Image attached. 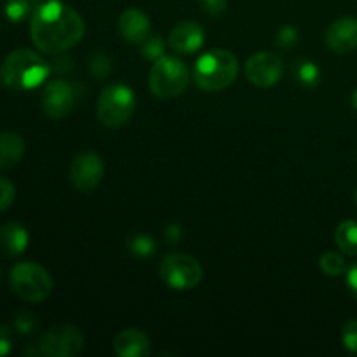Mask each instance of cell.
Here are the masks:
<instances>
[{
    "label": "cell",
    "instance_id": "cell-9",
    "mask_svg": "<svg viewBox=\"0 0 357 357\" xmlns=\"http://www.w3.org/2000/svg\"><path fill=\"white\" fill-rule=\"evenodd\" d=\"M246 79L257 87H272L284 75V63L275 52H255L246 61Z\"/></svg>",
    "mask_w": 357,
    "mask_h": 357
},
{
    "label": "cell",
    "instance_id": "cell-35",
    "mask_svg": "<svg viewBox=\"0 0 357 357\" xmlns=\"http://www.w3.org/2000/svg\"><path fill=\"white\" fill-rule=\"evenodd\" d=\"M356 202H357V192H356Z\"/></svg>",
    "mask_w": 357,
    "mask_h": 357
},
{
    "label": "cell",
    "instance_id": "cell-2",
    "mask_svg": "<svg viewBox=\"0 0 357 357\" xmlns=\"http://www.w3.org/2000/svg\"><path fill=\"white\" fill-rule=\"evenodd\" d=\"M51 73V66L31 49H16L9 52L0 65V82L14 91L35 89Z\"/></svg>",
    "mask_w": 357,
    "mask_h": 357
},
{
    "label": "cell",
    "instance_id": "cell-30",
    "mask_svg": "<svg viewBox=\"0 0 357 357\" xmlns=\"http://www.w3.org/2000/svg\"><path fill=\"white\" fill-rule=\"evenodd\" d=\"M13 331L10 328L0 324V357L9 356L13 351Z\"/></svg>",
    "mask_w": 357,
    "mask_h": 357
},
{
    "label": "cell",
    "instance_id": "cell-21",
    "mask_svg": "<svg viewBox=\"0 0 357 357\" xmlns=\"http://www.w3.org/2000/svg\"><path fill=\"white\" fill-rule=\"evenodd\" d=\"M296 79L303 86H316L321 80V70L317 68L316 63L302 61L296 68Z\"/></svg>",
    "mask_w": 357,
    "mask_h": 357
},
{
    "label": "cell",
    "instance_id": "cell-6",
    "mask_svg": "<svg viewBox=\"0 0 357 357\" xmlns=\"http://www.w3.org/2000/svg\"><path fill=\"white\" fill-rule=\"evenodd\" d=\"M190 82V70L181 59L173 56H162L153 61L149 75V87L153 96L160 100H171L185 93Z\"/></svg>",
    "mask_w": 357,
    "mask_h": 357
},
{
    "label": "cell",
    "instance_id": "cell-22",
    "mask_svg": "<svg viewBox=\"0 0 357 357\" xmlns=\"http://www.w3.org/2000/svg\"><path fill=\"white\" fill-rule=\"evenodd\" d=\"M13 328L16 330V333L26 337V335L35 333V330L38 328V321H37V317H35V314L20 312V314H16V317H14Z\"/></svg>",
    "mask_w": 357,
    "mask_h": 357
},
{
    "label": "cell",
    "instance_id": "cell-14",
    "mask_svg": "<svg viewBox=\"0 0 357 357\" xmlns=\"http://www.w3.org/2000/svg\"><path fill=\"white\" fill-rule=\"evenodd\" d=\"M152 24L142 9H126L119 16V33L129 44H143L150 37Z\"/></svg>",
    "mask_w": 357,
    "mask_h": 357
},
{
    "label": "cell",
    "instance_id": "cell-28",
    "mask_svg": "<svg viewBox=\"0 0 357 357\" xmlns=\"http://www.w3.org/2000/svg\"><path fill=\"white\" fill-rule=\"evenodd\" d=\"M298 42V31L293 26H284L281 28V31L275 37V44L282 49H289Z\"/></svg>",
    "mask_w": 357,
    "mask_h": 357
},
{
    "label": "cell",
    "instance_id": "cell-16",
    "mask_svg": "<svg viewBox=\"0 0 357 357\" xmlns=\"http://www.w3.org/2000/svg\"><path fill=\"white\" fill-rule=\"evenodd\" d=\"M30 243L28 230L20 223H6L0 227V253L6 257H20Z\"/></svg>",
    "mask_w": 357,
    "mask_h": 357
},
{
    "label": "cell",
    "instance_id": "cell-29",
    "mask_svg": "<svg viewBox=\"0 0 357 357\" xmlns=\"http://www.w3.org/2000/svg\"><path fill=\"white\" fill-rule=\"evenodd\" d=\"M201 6L206 13L216 17L225 14L227 7H229V2H227V0H201Z\"/></svg>",
    "mask_w": 357,
    "mask_h": 357
},
{
    "label": "cell",
    "instance_id": "cell-18",
    "mask_svg": "<svg viewBox=\"0 0 357 357\" xmlns=\"http://www.w3.org/2000/svg\"><path fill=\"white\" fill-rule=\"evenodd\" d=\"M335 244L347 257L357 255V222L345 220L335 230Z\"/></svg>",
    "mask_w": 357,
    "mask_h": 357
},
{
    "label": "cell",
    "instance_id": "cell-12",
    "mask_svg": "<svg viewBox=\"0 0 357 357\" xmlns=\"http://www.w3.org/2000/svg\"><path fill=\"white\" fill-rule=\"evenodd\" d=\"M328 49L335 54H347L357 49V17L344 16L335 20L324 33Z\"/></svg>",
    "mask_w": 357,
    "mask_h": 357
},
{
    "label": "cell",
    "instance_id": "cell-34",
    "mask_svg": "<svg viewBox=\"0 0 357 357\" xmlns=\"http://www.w3.org/2000/svg\"><path fill=\"white\" fill-rule=\"evenodd\" d=\"M0 278H2V267H0Z\"/></svg>",
    "mask_w": 357,
    "mask_h": 357
},
{
    "label": "cell",
    "instance_id": "cell-24",
    "mask_svg": "<svg viewBox=\"0 0 357 357\" xmlns=\"http://www.w3.org/2000/svg\"><path fill=\"white\" fill-rule=\"evenodd\" d=\"M142 52L146 59H150V61H157V59L164 56V40L159 35H150V37L143 42Z\"/></svg>",
    "mask_w": 357,
    "mask_h": 357
},
{
    "label": "cell",
    "instance_id": "cell-11",
    "mask_svg": "<svg viewBox=\"0 0 357 357\" xmlns=\"http://www.w3.org/2000/svg\"><path fill=\"white\" fill-rule=\"evenodd\" d=\"M105 174V164L98 153L82 152L73 159L70 166V181L79 192H93L101 183Z\"/></svg>",
    "mask_w": 357,
    "mask_h": 357
},
{
    "label": "cell",
    "instance_id": "cell-13",
    "mask_svg": "<svg viewBox=\"0 0 357 357\" xmlns=\"http://www.w3.org/2000/svg\"><path fill=\"white\" fill-rule=\"evenodd\" d=\"M204 44V30L197 21H180L167 37V45L178 54H192Z\"/></svg>",
    "mask_w": 357,
    "mask_h": 357
},
{
    "label": "cell",
    "instance_id": "cell-1",
    "mask_svg": "<svg viewBox=\"0 0 357 357\" xmlns=\"http://www.w3.org/2000/svg\"><path fill=\"white\" fill-rule=\"evenodd\" d=\"M86 33V23L73 7L49 0L33 10L30 35L35 47L44 54H63L75 47Z\"/></svg>",
    "mask_w": 357,
    "mask_h": 357
},
{
    "label": "cell",
    "instance_id": "cell-33",
    "mask_svg": "<svg viewBox=\"0 0 357 357\" xmlns=\"http://www.w3.org/2000/svg\"><path fill=\"white\" fill-rule=\"evenodd\" d=\"M352 107L357 110V87L354 89V93H352Z\"/></svg>",
    "mask_w": 357,
    "mask_h": 357
},
{
    "label": "cell",
    "instance_id": "cell-23",
    "mask_svg": "<svg viewBox=\"0 0 357 357\" xmlns=\"http://www.w3.org/2000/svg\"><path fill=\"white\" fill-rule=\"evenodd\" d=\"M30 2L28 0H7L6 16L13 23H20L30 14Z\"/></svg>",
    "mask_w": 357,
    "mask_h": 357
},
{
    "label": "cell",
    "instance_id": "cell-10",
    "mask_svg": "<svg viewBox=\"0 0 357 357\" xmlns=\"http://www.w3.org/2000/svg\"><path fill=\"white\" fill-rule=\"evenodd\" d=\"M75 87L70 82L63 79L49 80L40 96L42 112L54 121L66 117L75 107Z\"/></svg>",
    "mask_w": 357,
    "mask_h": 357
},
{
    "label": "cell",
    "instance_id": "cell-32",
    "mask_svg": "<svg viewBox=\"0 0 357 357\" xmlns=\"http://www.w3.org/2000/svg\"><path fill=\"white\" fill-rule=\"evenodd\" d=\"M166 237H167V239H169V243H171V244L178 243V241L181 239V232H180V229H178L176 225H171L169 229H167Z\"/></svg>",
    "mask_w": 357,
    "mask_h": 357
},
{
    "label": "cell",
    "instance_id": "cell-15",
    "mask_svg": "<svg viewBox=\"0 0 357 357\" xmlns=\"http://www.w3.org/2000/svg\"><path fill=\"white\" fill-rule=\"evenodd\" d=\"M114 351L119 357H145L152 351V344L142 330L126 328L114 338Z\"/></svg>",
    "mask_w": 357,
    "mask_h": 357
},
{
    "label": "cell",
    "instance_id": "cell-5",
    "mask_svg": "<svg viewBox=\"0 0 357 357\" xmlns=\"http://www.w3.org/2000/svg\"><path fill=\"white\" fill-rule=\"evenodd\" d=\"M136 107H138V100L131 87L126 84H110L101 91L98 98V121L105 128H122L131 121Z\"/></svg>",
    "mask_w": 357,
    "mask_h": 357
},
{
    "label": "cell",
    "instance_id": "cell-20",
    "mask_svg": "<svg viewBox=\"0 0 357 357\" xmlns=\"http://www.w3.org/2000/svg\"><path fill=\"white\" fill-rule=\"evenodd\" d=\"M319 267L330 278H338V275L347 272V264H345L344 257L338 253H333V251H328V253H324L319 258Z\"/></svg>",
    "mask_w": 357,
    "mask_h": 357
},
{
    "label": "cell",
    "instance_id": "cell-26",
    "mask_svg": "<svg viewBox=\"0 0 357 357\" xmlns=\"http://www.w3.org/2000/svg\"><path fill=\"white\" fill-rule=\"evenodd\" d=\"M14 197H16V188H14L13 181L0 176V213L10 208V204L14 202Z\"/></svg>",
    "mask_w": 357,
    "mask_h": 357
},
{
    "label": "cell",
    "instance_id": "cell-3",
    "mask_svg": "<svg viewBox=\"0 0 357 357\" xmlns=\"http://www.w3.org/2000/svg\"><path fill=\"white\" fill-rule=\"evenodd\" d=\"M239 73V61L229 49H211L197 59L194 82L206 93H218L232 86Z\"/></svg>",
    "mask_w": 357,
    "mask_h": 357
},
{
    "label": "cell",
    "instance_id": "cell-25",
    "mask_svg": "<svg viewBox=\"0 0 357 357\" xmlns=\"http://www.w3.org/2000/svg\"><path fill=\"white\" fill-rule=\"evenodd\" d=\"M342 344L349 352L357 354V319H351L342 328Z\"/></svg>",
    "mask_w": 357,
    "mask_h": 357
},
{
    "label": "cell",
    "instance_id": "cell-8",
    "mask_svg": "<svg viewBox=\"0 0 357 357\" xmlns=\"http://www.w3.org/2000/svg\"><path fill=\"white\" fill-rule=\"evenodd\" d=\"M84 349V335L73 324H58L42 335L38 351L47 357H75Z\"/></svg>",
    "mask_w": 357,
    "mask_h": 357
},
{
    "label": "cell",
    "instance_id": "cell-27",
    "mask_svg": "<svg viewBox=\"0 0 357 357\" xmlns=\"http://www.w3.org/2000/svg\"><path fill=\"white\" fill-rule=\"evenodd\" d=\"M110 72H112L110 59H108L103 52L94 54L93 61H91V73L96 75L98 79H103V77H107Z\"/></svg>",
    "mask_w": 357,
    "mask_h": 357
},
{
    "label": "cell",
    "instance_id": "cell-17",
    "mask_svg": "<svg viewBox=\"0 0 357 357\" xmlns=\"http://www.w3.org/2000/svg\"><path fill=\"white\" fill-rule=\"evenodd\" d=\"M24 155V139L17 132H0V169H10Z\"/></svg>",
    "mask_w": 357,
    "mask_h": 357
},
{
    "label": "cell",
    "instance_id": "cell-19",
    "mask_svg": "<svg viewBox=\"0 0 357 357\" xmlns=\"http://www.w3.org/2000/svg\"><path fill=\"white\" fill-rule=\"evenodd\" d=\"M128 250L138 258H149L157 251V243L146 234H135L128 239Z\"/></svg>",
    "mask_w": 357,
    "mask_h": 357
},
{
    "label": "cell",
    "instance_id": "cell-4",
    "mask_svg": "<svg viewBox=\"0 0 357 357\" xmlns=\"http://www.w3.org/2000/svg\"><path fill=\"white\" fill-rule=\"evenodd\" d=\"M9 286L17 298L30 303H40L51 296L54 282L42 265L33 261H20L10 268Z\"/></svg>",
    "mask_w": 357,
    "mask_h": 357
},
{
    "label": "cell",
    "instance_id": "cell-31",
    "mask_svg": "<svg viewBox=\"0 0 357 357\" xmlns=\"http://www.w3.org/2000/svg\"><path fill=\"white\" fill-rule=\"evenodd\" d=\"M345 274H347L345 275V282H347L349 291H351V295L357 300V261H354V264L347 268Z\"/></svg>",
    "mask_w": 357,
    "mask_h": 357
},
{
    "label": "cell",
    "instance_id": "cell-7",
    "mask_svg": "<svg viewBox=\"0 0 357 357\" xmlns=\"http://www.w3.org/2000/svg\"><path fill=\"white\" fill-rule=\"evenodd\" d=\"M160 279L176 291H187L202 281V267L192 255L171 253L159 265Z\"/></svg>",
    "mask_w": 357,
    "mask_h": 357
}]
</instances>
